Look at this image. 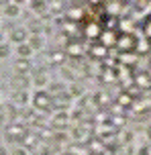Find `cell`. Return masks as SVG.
Wrapping results in <instances>:
<instances>
[{
	"label": "cell",
	"mask_w": 151,
	"mask_h": 155,
	"mask_svg": "<svg viewBox=\"0 0 151 155\" xmlns=\"http://www.w3.org/2000/svg\"><path fill=\"white\" fill-rule=\"evenodd\" d=\"M33 102H35L39 108H47V106H49V96L45 92H39L37 96H35V100H33Z\"/></svg>",
	"instance_id": "obj_1"
},
{
	"label": "cell",
	"mask_w": 151,
	"mask_h": 155,
	"mask_svg": "<svg viewBox=\"0 0 151 155\" xmlns=\"http://www.w3.org/2000/svg\"><path fill=\"white\" fill-rule=\"evenodd\" d=\"M29 68H31V63L27 61V59H21V61H16V70H18V71H27Z\"/></svg>",
	"instance_id": "obj_2"
},
{
	"label": "cell",
	"mask_w": 151,
	"mask_h": 155,
	"mask_svg": "<svg viewBox=\"0 0 151 155\" xmlns=\"http://www.w3.org/2000/svg\"><path fill=\"white\" fill-rule=\"evenodd\" d=\"M12 41H16V43H21V41H25V31H12Z\"/></svg>",
	"instance_id": "obj_3"
},
{
	"label": "cell",
	"mask_w": 151,
	"mask_h": 155,
	"mask_svg": "<svg viewBox=\"0 0 151 155\" xmlns=\"http://www.w3.org/2000/svg\"><path fill=\"white\" fill-rule=\"evenodd\" d=\"M31 51H33V49H31V45H21V47H18V53L23 55V57H27V55L31 53Z\"/></svg>",
	"instance_id": "obj_4"
},
{
	"label": "cell",
	"mask_w": 151,
	"mask_h": 155,
	"mask_svg": "<svg viewBox=\"0 0 151 155\" xmlns=\"http://www.w3.org/2000/svg\"><path fill=\"white\" fill-rule=\"evenodd\" d=\"M29 84L25 78H15V86H18V88H25V86Z\"/></svg>",
	"instance_id": "obj_5"
},
{
	"label": "cell",
	"mask_w": 151,
	"mask_h": 155,
	"mask_svg": "<svg viewBox=\"0 0 151 155\" xmlns=\"http://www.w3.org/2000/svg\"><path fill=\"white\" fill-rule=\"evenodd\" d=\"M33 47H41V39L39 37H31V49Z\"/></svg>",
	"instance_id": "obj_6"
},
{
	"label": "cell",
	"mask_w": 151,
	"mask_h": 155,
	"mask_svg": "<svg viewBox=\"0 0 151 155\" xmlns=\"http://www.w3.org/2000/svg\"><path fill=\"white\" fill-rule=\"evenodd\" d=\"M15 102H27V96H25L23 92L18 94V96H16V94H15Z\"/></svg>",
	"instance_id": "obj_7"
},
{
	"label": "cell",
	"mask_w": 151,
	"mask_h": 155,
	"mask_svg": "<svg viewBox=\"0 0 151 155\" xmlns=\"http://www.w3.org/2000/svg\"><path fill=\"white\" fill-rule=\"evenodd\" d=\"M8 55V47L6 45H0V57H6Z\"/></svg>",
	"instance_id": "obj_8"
},
{
	"label": "cell",
	"mask_w": 151,
	"mask_h": 155,
	"mask_svg": "<svg viewBox=\"0 0 151 155\" xmlns=\"http://www.w3.org/2000/svg\"><path fill=\"white\" fill-rule=\"evenodd\" d=\"M6 12H8V15H16V12H18V10H16V6H12V4H8Z\"/></svg>",
	"instance_id": "obj_9"
},
{
	"label": "cell",
	"mask_w": 151,
	"mask_h": 155,
	"mask_svg": "<svg viewBox=\"0 0 151 155\" xmlns=\"http://www.w3.org/2000/svg\"><path fill=\"white\" fill-rule=\"evenodd\" d=\"M37 84H45V78H43V76H37Z\"/></svg>",
	"instance_id": "obj_10"
},
{
	"label": "cell",
	"mask_w": 151,
	"mask_h": 155,
	"mask_svg": "<svg viewBox=\"0 0 151 155\" xmlns=\"http://www.w3.org/2000/svg\"><path fill=\"white\" fill-rule=\"evenodd\" d=\"M0 41H2V35H0Z\"/></svg>",
	"instance_id": "obj_11"
}]
</instances>
